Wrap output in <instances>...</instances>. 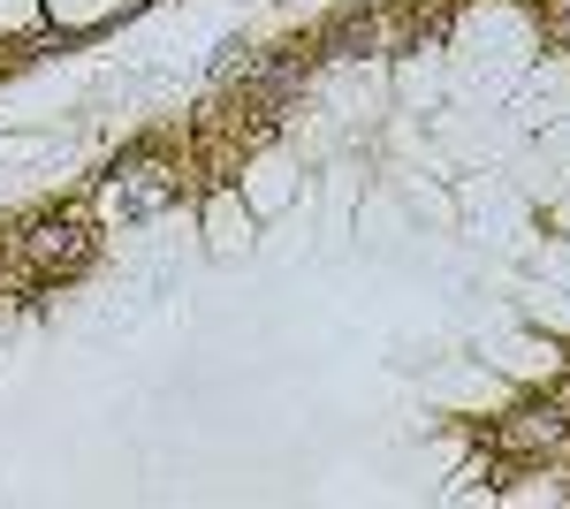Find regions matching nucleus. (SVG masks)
<instances>
[{"label": "nucleus", "instance_id": "f257e3e1", "mask_svg": "<svg viewBox=\"0 0 570 509\" xmlns=\"http://www.w3.org/2000/svg\"><path fill=\"white\" fill-rule=\"evenodd\" d=\"M16 244H23V258H31V274H39V282L85 274L91 252H99V236H91V221H85L77 206H69V213H39V221H31Z\"/></svg>", "mask_w": 570, "mask_h": 509}, {"label": "nucleus", "instance_id": "f03ea898", "mask_svg": "<svg viewBox=\"0 0 570 509\" xmlns=\"http://www.w3.org/2000/svg\"><path fill=\"white\" fill-rule=\"evenodd\" d=\"M153 175H168V168H160L145 145H137V153H122V160L107 168V190L122 198V213H130V221H145V213H160L168 198H176V183H153Z\"/></svg>", "mask_w": 570, "mask_h": 509}, {"label": "nucleus", "instance_id": "7ed1b4c3", "mask_svg": "<svg viewBox=\"0 0 570 509\" xmlns=\"http://www.w3.org/2000/svg\"><path fill=\"white\" fill-rule=\"evenodd\" d=\"M312 77V53L305 46H289V53H266V61H252V77H244V91H252V107H266V115H282L297 91H305Z\"/></svg>", "mask_w": 570, "mask_h": 509}, {"label": "nucleus", "instance_id": "20e7f679", "mask_svg": "<svg viewBox=\"0 0 570 509\" xmlns=\"http://www.w3.org/2000/svg\"><path fill=\"white\" fill-rule=\"evenodd\" d=\"M373 46H381V23L357 16V8H351V16H335V23L320 31V53H343V61H365Z\"/></svg>", "mask_w": 570, "mask_h": 509}, {"label": "nucleus", "instance_id": "39448f33", "mask_svg": "<svg viewBox=\"0 0 570 509\" xmlns=\"http://www.w3.org/2000/svg\"><path fill=\"white\" fill-rule=\"evenodd\" d=\"M556 441H563V419H556V411H518V419L502 425V449H518V457L556 449Z\"/></svg>", "mask_w": 570, "mask_h": 509}, {"label": "nucleus", "instance_id": "423d86ee", "mask_svg": "<svg viewBox=\"0 0 570 509\" xmlns=\"http://www.w3.org/2000/svg\"><path fill=\"white\" fill-rule=\"evenodd\" d=\"M548 39L570 46V0H548Z\"/></svg>", "mask_w": 570, "mask_h": 509}]
</instances>
